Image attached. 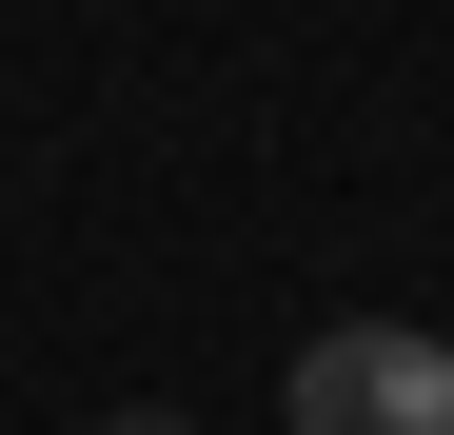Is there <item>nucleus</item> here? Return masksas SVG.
I'll list each match as a JSON object with an SVG mask.
<instances>
[{"mask_svg": "<svg viewBox=\"0 0 454 435\" xmlns=\"http://www.w3.org/2000/svg\"><path fill=\"white\" fill-rule=\"evenodd\" d=\"M277 435H454V336H415V317H336V336H296Z\"/></svg>", "mask_w": 454, "mask_h": 435, "instance_id": "obj_1", "label": "nucleus"}, {"mask_svg": "<svg viewBox=\"0 0 454 435\" xmlns=\"http://www.w3.org/2000/svg\"><path fill=\"white\" fill-rule=\"evenodd\" d=\"M99 435H198V415H159V396H138V415H99Z\"/></svg>", "mask_w": 454, "mask_h": 435, "instance_id": "obj_2", "label": "nucleus"}]
</instances>
